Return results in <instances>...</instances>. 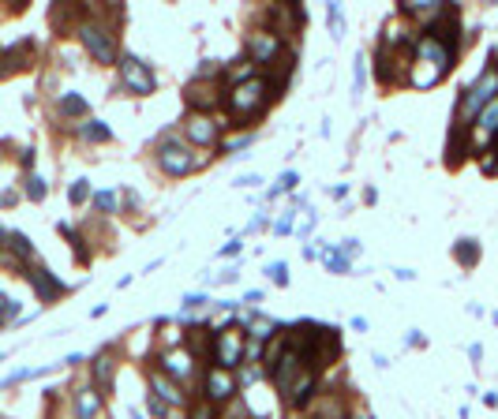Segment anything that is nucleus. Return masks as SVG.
Here are the masks:
<instances>
[{
	"label": "nucleus",
	"mask_w": 498,
	"mask_h": 419,
	"mask_svg": "<svg viewBox=\"0 0 498 419\" xmlns=\"http://www.w3.org/2000/svg\"><path fill=\"white\" fill-rule=\"evenodd\" d=\"M498 98V71L494 68H487L476 83H472V90H468V98L461 101V120H472L476 113H483L487 105Z\"/></svg>",
	"instance_id": "1"
},
{
	"label": "nucleus",
	"mask_w": 498,
	"mask_h": 419,
	"mask_svg": "<svg viewBox=\"0 0 498 419\" xmlns=\"http://www.w3.org/2000/svg\"><path fill=\"white\" fill-rule=\"evenodd\" d=\"M262 98H266V79H244L240 86H232L229 94V113L232 116H251Z\"/></svg>",
	"instance_id": "2"
},
{
	"label": "nucleus",
	"mask_w": 498,
	"mask_h": 419,
	"mask_svg": "<svg viewBox=\"0 0 498 419\" xmlns=\"http://www.w3.org/2000/svg\"><path fill=\"white\" fill-rule=\"evenodd\" d=\"M214 360H217L221 371H232L236 363H244V333L225 326V330L214 337Z\"/></svg>",
	"instance_id": "3"
},
{
	"label": "nucleus",
	"mask_w": 498,
	"mask_h": 419,
	"mask_svg": "<svg viewBox=\"0 0 498 419\" xmlns=\"http://www.w3.org/2000/svg\"><path fill=\"white\" fill-rule=\"evenodd\" d=\"M199 161L203 157L195 150H188V147H180V142H165L162 147V168L169 176H188V173L199 168Z\"/></svg>",
	"instance_id": "4"
},
{
	"label": "nucleus",
	"mask_w": 498,
	"mask_h": 419,
	"mask_svg": "<svg viewBox=\"0 0 498 419\" xmlns=\"http://www.w3.org/2000/svg\"><path fill=\"white\" fill-rule=\"evenodd\" d=\"M79 38H83V45L94 52V60H101V64H113V57H116V45H113V38H109V30H101L98 23H83L79 26Z\"/></svg>",
	"instance_id": "5"
},
{
	"label": "nucleus",
	"mask_w": 498,
	"mask_h": 419,
	"mask_svg": "<svg viewBox=\"0 0 498 419\" xmlns=\"http://www.w3.org/2000/svg\"><path fill=\"white\" fill-rule=\"evenodd\" d=\"M120 75H124V86L135 90V94H150V90H154V71L142 60H135V57L120 60Z\"/></svg>",
	"instance_id": "6"
},
{
	"label": "nucleus",
	"mask_w": 498,
	"mask_h": 419,
	"mask_svg": "<svg viewBox=\"0 0 498 419\" xmlns=\"http://www.w3.org/2000/svg\"><path fill=\"white\" fill-rule=\"evenodd\" d=\"M188 139L195 147H214L217 142V124L210 120V116H191L188 120Z\"/></svg>",
	"instance_id": "7"
},
{
	"label": "nucleus",
	"mask_w": 498,
	"mask_h": 419,
	"mask_svg": "<svg viewBox=\"0 0 498 419\" xmlns=\"http://www.w3.org/2000/svg\"><path fill=\"white\" fill-rule=\"evenodd\" d=\"M232 378L221 371V367H214V371L206 374V393H210V401H229L232 397Z\"/></svg>",
	"instance_id": "8"
},
{
	"label": "nucleus",
	"mask_w": 498,
	"mask_h": 419,
	"mask_svg": "<svg viewBox=\"0 0 498 419\" xmlns=\"http://www.w3.org/2000/svg\"><path fill=\"white\" fill-rule=\"evenodd\" d=\"M251 57L259 64H270L273 57H278V38H273V34H255L251 38Z\"/></svg>",
	"instance_id": "9"
},
{
	"label": "nucleus",
	"mask_w": 498,
	"mask_h": 419,
	"mask_svg": "<svg viewBox=\"0 0 498 419\" xmlns=\"http://www.w3.org/2000/svg\"><path fill=\"white\" fill-rule=\"evenodd\" d=\"M30 281H34V288H38V296H42V299H52V296H60V292H64V285H60V281H52V277H49V270H34V273H30Z\"/></svg>",
	"instance_id": "10"
},
{
	"label": "nucleus",
	"mask_w": 498,
	"mask_h": 419,
	"mask_svg": "<svg viewBox=\"0 0 498 419\" xmlns=\"http://www.w3.org/2000/svg\"><path fill=\"white\" fill-rule=\"evenodd\" d=\"M150 389H154V397L162 401V404H165V401H169V404H180V401H183V393H180L173 382H165L162 374H154V378H150Z\"/></svg>",
	"instance_id": "11"
},
{
	"label": "nucleus",
	"mask_w": 498,
	"mask_h": 419,
	"mask_svg": "<svg viewBox=\"0 0 498 419\" xmlns=\"http://www.w3.org/2000/svg\"><path fill=\"white\" fill-rule=\"evenodd\" d=\"M75 412H79V419H98V393L94 389H79Z\"/></svg>",
	"instance_id": "12"
},
{
	"label": "nucleus",
	"mask_w": 498,
	"mask_h": 419,
	"mask_svg": "<svg viewBox=\"0 0 498 419\" xmlns=\"http://www.w3.org/2000/svg\"><path fill=\"white\" fill-rule=\"evenodd\" d=\"M494 131H498V98H494L483 113H480V139L494 135Z\"/></svg>",
	"instance_id": "13"
},
{
	"label": "nucleus",
	"mask_w": 498,
	"mask_h": 419,
	"mask_svg": "<svg viewBox=\"0 0 498 419\" xmlns=\"http://www.w3.org/2000/svg\"><path fill=\"white\" fill-rule=\"evenodd\" d=\"M165 371L183 378V374L191 371V356H188V352H169V356H165Z\"/></svg>",
	"instance_id": "14"
},
{
	"label": "nucleus",
	"mask_w": 498,
	"mask_h": 419,
	"mask_svg": "<svg viewBox=\"0 0 498 419\" xmlns=\"http://www.w3.org/2000/svg\"><path fill=\"white\" fill-rule=\"evenodd\" d=\"M60 109L72 113V116H83V113H86V101L75 98V94H64V98H60Z\"/></svg>",
	"instance_id": "15"
},
{
	"label": "nucleus",
	"mask_w": 498,
	"mask_h": 419,
	"mask_svg": "<svg viewBox=\"0 0 498 419\" xmlns=\"http://www.w3.org/2000/svg\"><path fill=\"white\" fill-rule=\"evenodd\" d=\"M113 135V131L109 127H105L101 120H90L86 127H83V139H94V142H101V139H109Z\"/></svg>",
	"instance_id": "16"
},
{
	"label": "nucleus",
	"mask_w": 498,
	"mask_h": 419,
	"mask_svg": "<svg viewBox=\"0 0 498 419\" xmlns=\"http://www.w3.org/2000/svg\"><path fill=\"white\" fill-rule=\"evenodd\" d=\"M322 258H326V266H330L334 273H349V270H352V262H349L345 255H330V251H326Z\"/></svg>",
	"instance_id": "17"
},
{
	"label": "nucleus",
	"mask_w": 498,
	"mask_h": 419,
	"mask_svg": "<svg viewBox=\"0 0 498 419\" xmlns=\"http://www.w3.org/2000/svg\"><path fill=\"white\" fill-rule=\"evenodd\" d=\"M404 11H412V16H427V11H438L435 0H412V4H404Z\"/></svg>",
	"instance_id": "18"
},
{
	"label": "nucleus",
	"mask_w": 498,
	"mask_h": 419,
	"mask_svg": "<svg viewBox=\"0 0 498 419\" xmlns=\"http://www.w3.org/2000/svg\"><path fill=\"white\" fill-rule=\"evenodd\" d=\"M94 206L105 210V214H113V210H116V195H113V191H98V195H94Z\"/></svg>",
	"instance_id": "19"
},
{
	"label": "nucleus",
	"mask_w": 498,
	"mask_h": 419,
	"mask_svg": "<svg viewBox=\"0 0 498 419\" xmlns=\"http://www.w3.org/2000/svg\"><path fill=\"white\" fill-rule=\"evenodd\" d=\"M86 195H90V183H86V180H75V183H72V191H68V199L79 206V202L86 199Z\"/></svg>",
	"instance_id": "20"
},
{
	"label": "nucleus",
	"mask_w": 498,
	"mask_h": 419,
	"mask_svg": "<svg viewBox=\"0 0 498 419\" xmlns=\"http://www.w3.org/2000/svg\"><path fill=\"white\" fill-rule=\"evenodd\" d=\"M8 240H11V247H16L19 255H26V258H30V240H26L23 232H8Z\"/></svg>",
	"instance_id": "21"
},
{
	"label": "nucleus",
	"mask_w": 498,
	"mask_h": 419,
	"mask_svg": "<svg viewBox=\"0 0 498 419\" xmlns=\"http://www.w3.org/2000/svg\"><path fill=\"white\" fill-rule=\"evenodd\" d=\"M26 195H30V199H45V183H42V176H30V180H26Z\"/></svg>",
	"instance_id": "22"
},
{
	"label": "nucleus",
	"mask_w": 498,
	"mask_h": 419,
	"mask_svg": "<svg viewBox=\"0 0 498 419\" xmlns=\"http://www.w3.org/2000/svg\"><path fill=\"white\" fill-rule=\"evenodd\" d=\"M16 314H19V307H16V304H11V299H8L4 292H0V322H8V318H16Z\"/></svg>",
	"instance_id": "23"
},
{
	"label": "nucleus",
	"mask_w": 498,
	"mask_h": 419,
	"mask_svg": "<svg viewBox=\"0 0 498 419\" xmlns=\"http://www.w3.org/2000/svg\"><path fill=\"white\" fill-rule=\"evenodd\" d=\"M266 273H270V281H273V285H288V270H285V262H273V266H270Z\"/></svg>",
	"instance_id": "24"
},
{
	"label": "nucleus",
	"mask_w": 498,
	"mask_h": 419,
	"mask_svg": "<svg viewBox=\"0 0 498 419\" xmlns=\"http://www.w3.org/2000/svg\"><path fill=\"white\" fill-rule=\"evenodd\" d=\"M296 180H300L296 173H281V176H278V183H273V191H270V195H278V191H285V188H296Z\"/></svg>",
	"instance_id": "25"
},
{
	"label": "nucleus",
	"mask_w": 498,
	"mask_h": 419,
	"mask_svg": "<svg viewBox=\"0 0 498 419\" xmlns=\"http://www.w3.org/2000/svg\"><path fill=\"white\" fill-rule=\"evenodd\" d=\"M341 255H345V258L352 262V258L360 255V240H345V243H341Z\"/></svg>",
	"instance_id": "26"
},
{
	"label": "nucleus",
	"mask_w": 498,
	"mask_h": 419,
	"mask_svg": "<svg viewBox=\"0 0 498 419\" xmlns=\"http://www.w3.org/2000/svg\"><path fill=\"white\" fill-rule=\"evenodd\" d=\"M94 374H98V382H105V378L113 374V367H109V360H105V356H101V360L94 363Z\"/></svg>",
	"instance_id": "27"
},
{
	"label": "nucleus",
	"mask_w": 498,
	"mask_h": 419,
	"mask_svg": "<svg viewBox=\"0 0 498 419\" xmlns=\"http://www.w3.org/2000/svg\"><path fill=\"white\" fill-rule=\"evenodd\" d=\"M330 26H334V38H341V4H330Z\"/></svg>",
	"instance_id": "28"
},
{
	"label": "nucleus",
	"mask_w": 498,
	"mask_h": 419,
	"mask_svg": "<svg viewBox=\"0 0 498 419\" xmlns=\"http://www.w3.org/2000/svg\"><path fill=\"white\" fill-rule=\"evenodd\" d=\"M244 147H251V135H240V139L225 142V150H244Z\"/></svg>",
	"instance_id": "29"
},
{
	"label": "nucleus",
	"mask_w": 498,
	"mask_h": 419,
	"mask_svg": "<svg viewBox=\"0 0 498 419\" xmlns=\"http://www.w3.org/2000/svg\"><path fill=\"white\" fill-rule=\"evenodd\" d=\"M191 419H214V404H203V408H195Z\"/></svg>",
	"instance_id": "30"
},
{
	"label": "nucleus",
	"mask_w": 498,
	"mask_h": 419,
	"mask_svg": "<svg viewBox=\"0 0 498 419\" xmlns=\"http://www.w3.org/2000/svg\"><path fill=\"white\" fill-rule=\"evenodd\" d=\"M255 183H262L259 176H240V180H236V188H255Z\"/></svg>",
	"instance_id": "31"
},
{
	"label": "nucleus",
	"mask_w": 498,
	"mask_h": 419,
	"mask_svg": "<svg viewBox=\"0 0 498 419\" xmlns=\"http://www.w3.org/2000/svg\"><path fill=\"white\" fill-rule=\"evenodd\" d=\"M273 229H278V232H293V214H288V217H281Z\"/></svg>",
	"instance_id": "32"
},
{
	"label": "nucleus",
	"mask_w": 498,
	"mask_h": 419,
	"mask_svg": "<svg viewBox=\"0 0 498 419\" xmlns=\"http://www.w3.org/2000/svg\"><path fill=\"white\" fill-rule=\"evenodd\" d=\"M199 304H206V296L199 292V296H188V299H183V307H199Z\"/></svg>",
	"instance_id": "33"
},
{
	"label": "nucleus",
	"mask_w": 498,
	"mask_h": 419,
	"mask_svg": "<svg viewBox=\"0 0 498 419\" xmlns=\"http://www.w3.org/2000/svg\"><path fill=\"white\" fill-rule=\"evenodd\" d=\"M221 255H225V258L229 255H240V243H225V247H221Z\"/></svg>",
	"instance_id": "34"
},
{
	"label": "nucleus",
	"mask_w": 498,
	"mask_h": 419,
	"mask_svg": "<svg viewBox=\"0 0 498 419\" xmlns=\"http://www.w3.org/2000/svg\"><path fill=\"white\" fill-rule=\"evenodd\" d=\"M244 299H247V304H262V292H259V288H251V292H247Z\"/></svg>",
	"instance_id": "35"
},
{
	"label": "nucleus",
	"mask_w": 498,
	"mask_h": 419,
	"mask_svg": "<svg viewBox=\"0 0 498 419\" xmlns=\"http://www.w3.org/2000/svg\"><path fill=\"white\" fill-rule=\"evenodd\" d=\"M0 360H4V352H0Z\"/></svg>",
	"instance_id": "36"
},
{
	"label": "nucleus",
	"mask_w": 498,
	"mask_h": 419,
	"mask_svg": "<svg viewBox=\"0 0 498 419\" xmlns=\"http://www.w3.org/2000/svg\"><path fill=\"white\" fill-rule=\"evenodd\" d=\"M98 419H105V415H98Z\"/></svg>",
	"instance_id": "37"
}]
</instances>
